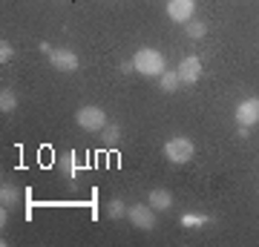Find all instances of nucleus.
Listing matches in <instances>:
<instances>
[{
  "label": "nucleus",
  "instance_id": "f257e3e1",
  "mask_svg": "<svg viewBox=\"0 0 259 247\" xmlns=\"http://www.w3.org/2000/svg\"><path fill=\"white\" fill-rule=\"evenodd\" d=\"M133 66H136V72L144 75V78H161V75L167 72L164 55H161L158 49H150V46H144V49H139V52L133 55Z\"/></svg>",
  "mask_w": 259,
  "mask_h": 247
},
{
  "label": "nucleus",
  "instance_id": "f03ea898",
  "mask_svg": "<svg viewBox=\"0 0 259 247\" xmlns=\"http://www.w3.org/2000/svg\"><path fill=\"white\" fill-rule=\"evenodd\" d=\"M193 156H196V146L185 135H173L164 144V158L170 164H187V161H193Z\"/></svg>",
  "mask_w": 259,
  "mask_h": 247
},
{
  "label": "nucleus",
  "instance_id": "7ed1b4c3",
  "mask_svg": "<svg viewBox=\"0 0 259 247\" xmlns=\"http://www.w3.org/2000/svg\"><path fill=\"white\" fill-rule=\"evenodd\" d=\"M75 124L87 132H101L107 127V112L101 107H81V110L75 112Z\"/></svg>",
  "mask_w": 259,
  "mask_h": 247
},
{
  "label": "nucleus",
  "instance_id": "20e7f679",
  "mask_svg": "<svg viewBox=\"0 0 259 247\" xmlns=\"http://www.w3.org/2000/svg\"><path fill=\"white\" fill-rule=\"evenodd\" d=\"M127 219L133 221V227L139 230H156V210L150 207V204H133V207H127Z\"/></svg>",
  "mask_w": 259,
  "mask_h": 247
},
{
  "label": "nucleus",
  "instance_id": "39448f33",
  "mask_svg": "<svg viewBox=\"0 0 259 247\" xmlns=\"http://www.w3.org/2000/svg\"><path fill=\"white\" fill-rule=\"evenodd\" d=\"M47 58H49V64L55 66L58 72H75V69H78V64H81V61H78V55H75L72 49H66V46L52 49Z\"/></svg>",
  "mask_w": 259,
  "mask_h": 247
},
{
  "label": "nucleus",
  "instance_id": "423d86ee",
  "mask_svg": "<svg viewBox=\"0 0 259 247\" xmlns=\"http://www.w3.org/2000/svg\"><path fill=\"white\" fill-rule=\"evenodd\" d=\"M236 124L239 127H253L259 124V98H245V101L236 104Z\"/></svg>",
  "mask_w": 259,
  "mask_h": 247
},
{
  "label": "nucleus",
  "instance_id": "0eeeda50",
  "mask_svg": "<svg viewBox=\"0 0 259 247\" xmlns=\"http://www.w3.org/2000/svg\"><path fill=\"white\" fill-rule=\"evenodd\" d=\"M196 12V0H167V18L176 23H187L193 20Z\"/></svg>",
  "mask_w": 259,
  "mask_h": 247
},
{
  "label": "nucleus",
  "instance_id": "6e6552de",
  "mask_svg": "<svg viewBox=\"0 0 259 247\" xmlns=\"http://www.w3.org/2000/svg\"><path fill=\"white\" fill-rule=\"evenodd\" d=\"M179 81L182 83H196L202 78V58L199 55H187L182 64H179Z\"/></svg>",
  "mask_w": 259,
  "mask_h": 247
},
{
  "label": "nucleus",
  "instance_id": "1a4fd4ad",
  "mask_svg": "<svg viewBox=\"0 0 259 247\" xmlns=\"http://www.w3.org/2000/svg\"><path fill=\"white\" fill-rule=\"evenodd\" d=\"M147 204H150L156 213H167L170 207H173V192L164 190V187H156V190H150Z\"/></svg>",
  "mask_w": 259,
  "mask_h": 247
},
{
  "label": "nucleus",
  "instance_id": "9d476101",
  "mask_svg": "<svg viewBox=\"0 0 259 247\" xmlns=\"http://www.w3.org/2000/svg\"><path fill=\"white\" fill-rule=\"evenodd\" d=\"M20 202V190H18V184L15 181H3V187H0V204L3 207H18Z\"/></svg>",
  "mask_w": 259,
  "mask_h": 247
},
{
  "label": "nucleus",
  "instance_id": "9b49d317",
  "mask_svg": "<svg viewBox=\"0 0 259 247\" xmlns=\"http://www.w3.org/2000/svg\"><path fill=\"white\" fill-rule=\"evenodd\" d=\"M15 110H18V95H15V89H3L0 92V112L9 115Z\"/></svg>",
  "mask_w": 259,
  "mask_h": 247
},
{
  "label": "nucleus",
  "instance_id": "f8f14e48",
  "mask_svg": "<svg viewBox=\"0 0 259 247\" xmlns=\"http://www.w3.org/2000/svg\"><path fill=\"white\" fill-rule=\"evenodd\" d=\"M101 141H104V146H118V141H121V129L115 127V124H107V127L101 129Z\"/></svg>",
  "mask_w": 259,
  "mask_h": 247
},
{
  "label": "nucleus",
  "instance_id": "ddd939ff",
  "mask_svg": "<svg viewBox=\"0 0 259 247\" xmlns=\"http://www.w3.org/2000/svg\"><path fill=\"white\" fill-rule=\"evenodd\" d=\"M158 83H161V89H164V92H176L182 81H179V72H176V69H167V72L158 78Z\"/></svg>",
  "mask_w": 259,
  "mask_h": 247
},
{
  "label": "nucleus",
  "instance_id": "4468645a",
  "mask_svg": "<svg viewBox=\"0 0 259 247\" xmlns=\"http://www.w3.org/2000/svg\"><path fill=\"white\" fill-rule=\"evenodd\" d=\"M210 224V216H202V213H185L182 216V227H204Z\"/></svg>",
  "mask_w": 259,
  "mask_h": 247
},
{
  "label": "nucleus",
  "instance_id": "2eb2a0df",
  "mask_svg": "<svg viewBox=\"0 0 259 247\" xmlns=\"http://www.w3.org/2000/svg\"><path fill=\"white\" fill-rule=\"evenodd\" d=\"M207 35V23L204 20H187V37H193V40H202Z\"/></svg>",
  "mask_w": 259,
  "mask_h": 247
},
{
  "label": "nucleus",
  "instance_id": "dca6fc26",
  "mask_svg": "<svg viewBox=\"0 0 259 247\" xmlns=\"http://www.w3.org/2000/svg\"><path fill=\"white\" fill-rule=\"evenodd\" d=\"M107 216H110V219H121V216H127V204L121 202V199H112V202L107 204Z\"/></svg>",
  "mask_w": 259,
  "mask_h": 247
},
{
  "label": "nucleus",
  "instance_id": "f3484780",
  "mask_svg": "<svg viewBox=\"0 0 259 247\" xmlns=\"http://www.w3.org/2000/svg\"><path fill=\"white\" fill-rule=\"evenodd\" d=\"M61 173H64V175H69V178H75V173H78V167H75V158H72V156L61 158Z\"/></svg>",
  "mask_w": 259,
  "mask_h": 247
},
{
  "label": "nucleus",
  "instance_id": "a211bd4d",
  "mask_svg": "<svg viewBox=\"0 0 259 247\" xmlns=\"http://www.w3.org/2000/svg\"><path fill=\"white\" fill-rule=\"evenodd\" d=\"M12 55H15V49H12V43H0V64H6V61H12Z\"/></svg>",
  "mask_w": 259,
  "mask_h": 247
},
{
  "label": "nucleus",
  "instance_id": "6ab92c4d",
  "mask_svg": "<svg viewBox=\"0 0 259 247\" xmlns=\"http://www.w3.org/2000/svg\"><path fill=\"white\" fill-rule=\"evenodd\" d=\"M239 138H248L250 135V127H239V132H236Z\"/></svg>",
  "mask_w": 259,
  "mask_h": 247
}]
</instances>
